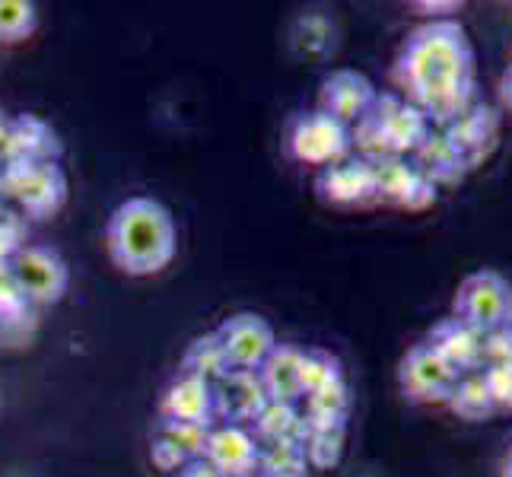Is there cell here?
<instances>
[{"label": "cell", "mask_w": 512, "mask_h": 477, "mask_svg": "<svg viewBox=\"0 0 512 477\" xmlns=\"http://www.w3.org/2000/svg\"><path fill=\"white\" fill-rule=\"evenodd\" d=\"M398 96L427 115L433 128H446L471 102H478V64L465 26L443 16L408 32L392 67Z\"/></svg>", "instance_id": "obj_1"}, {"label": "cell", "mask_w": 512, "mask_h": 477, "mask_svg": "<svg viewBox=\"0 0 512 477\" xmlns=\"http://www.w3.org/2000/svg\"><path fill=\"white\" fill-rule=\"evenodd\" d=\"M105 249L121 274H160L179 249V233H175L169 207L156 198L121 201L105 226Z\"/></svg>", "instance_id": "obj_2"}, {"label": "cell", "mask_w": 512, "mask_h": 477, "mask_svg": "<svg viewBox=\"0 0 512 477\" xmlns=\"http://www.w3.org/2000/svg\"><path fill=\"white\" fill-rule=\"evenodd\" d=\"M433 125L420 109L398 96L382 93L369 105V112L350 128V140L357 144L360 156L382 159V156H414V150L427 140Z\"/></svg>", "instance_id": "obj_3"}, {"label": "cell", "mask_w": 512, "mask_h": 477, "mask_svg": "<svg viewBox=\"0 0 512 477\" xmlns=\"http://www.w3.org/2000/svg\"><path fill=\"white\" fill-rule=\"evenodd\" d=\"M452 315L478 334L512 325V284L500 271H474L452 296Z\"/></svg>", "instance_id": "obj_4"}, {"label": "cell", "mask_w": 512, "mask_h": 477, "mask_svg": "<svg viewBox=\"0 0 512 477\" xmlns=\"http://www.w3.org/2000/svg\"><path fill=\"white\" fill-rule=\"evenodd\" d=\"M16 290L32 306H55L70 287L67 261L48 245H16L7 258Z\"/></svg>", "instance_id": "obj_5"}, {"label": "cell", "mask_w": 512, "mask_h": 477, "mask_svg": "<svg viewBox=\"0 0 512 477\" xmlns=\"http://www.w3.org/2000/svg\"><path fill=\"white\" fill-rule=\"evenodd\" d=\"M226 373H258L268 353L277 347L268 318L255 312H236L214 331Z\"/></svg>", "instance_id": "obj_6"}, {"label": "cell", "mask_w": 512, "mask_h": 477, "mask_svg": "<svg viewBox=\"0 0 512 477\" xmlns=\"http://www.w3.org/2000/svg\"><path fill=\"white\" fill-rule=\"evenodd\" d=\"M4 185L35 220L55 217L67 201V175L58 163H7Z\"/></svg>", "instance_id": "obj_7"}, {"label": "cell", "mask_w": 512, "mask_h": 477, "mask_svg": "<svg viewBox=\"0 0 512 477\" xmlns=\"http://www.w3.org/2000/svg\"><path fill=\"white\" fill-rule=\"evenodd\" d=\"M458 379L427 341L408 347L398 363V388L411 404H446Z\"/></svg>", "instance_id": "obj_8"}, {"label": "cell", "mask_w": 512, "mask_h": 477, "mask_svg": "<svg viewBox=\"0 0 512 477\" xmlns=\"http://www.w3.org/2000/svg\"><path fill=\"white\" fill-rule=\"evenodd\" d=\"M350 147H353L350 128L319 109L299 115L290 128V153L293 159H299V163H306V166L325 169L331 163H338V159L350 156Z\"/></svg>", "instance_id": "obj_9"}, {"label": "cell", "mask_w": 512, "mask_h": 477, "mask_svg": "<svg viewBox=\"0 0 512 477\" xmlns=\"http://www.w3.org/2000/svg\"><path fill=\"white\" fill-rule=\"evenodd\" d=\"M315 191L325 204L334 207H369L379 201L376 191V166L366 156H344L338 163L319 169Z\"/></svg>", "instance_id": "obj_10"}, {"label": "cell", "mask_w": 512, "mask_h": 477, "mask_svg": "<svg viewBox=\"0 0 512 477\" xmlns=\"http://www.w3.org/2000/svg\"><path fill=\"white\" fill-rule=\"evenodd\" d=\"M376 166V191L379 201L401 210H427L436 204L439 188L423 175L411 156H382Z\"/></svg>", "instance_id": "obj_11"}, {"label": "cell", "mask_w": 512, "mask_h": 477, "mask_svg": "<svg viewBox=\"0 0 512 477\" xmlns=\"http://www.w3.org/2000/svg\"><path fill=\"white\" fill-rule=\"evenodd\" d=\"M439 131H443L449 144L462 153L468 169H478L481 163H487L500 144V112L478 99Z\"/></svg>", "instance_id": "obj_12"}, {"label": "cell", "mask_w": 512, "mask_h": 477, "mask_svg": "<svg viewBox=\"0 0 512 477\" xmlns=\"http://www.w3.org/2000/svg\"><path fill=\"white\" fill-rule=\"evenodd\" d=\"M376 86L366 74L360 70H331V74L322 80V90H319V112L331 115L334 121L353 128L357 121L369 112V105L376 102Z\"/></svg>", "instance_id": "obj_13"}, {"label": "cell", "mask_w": 512, "mask_h": 477, "mask_svg": "<svg viewBox=\"0 0 512 477\" xmlns=\"http://www.w3.org/2000/svg\"><path fill=\"white\" fill-rule=\"evenodd\" d=\"M255 376L268 404L296 408L306 398V350L296 344H277Z\"/></svg>", "instance_id": "obj_14"}, {"label": "cell", "mask_w": 512, "mask_h": 477, "mask_svg": "<svg viewBox=\"0 0 512 477\" xmlns=\"http://www.w3.org/2000/svg\"><path fill=\"white\" fill-rule=\"evenodd\" d=\"M427 344L439 353V357H443V363L452 369L455 376L481 373V369L487 366V360H484V334L468 328L465 322H458L455 315L439 318V322L427 334Z\"/></svg>", "instance_id": "obj_15"}, {"label": "cell", "mask_w": 512, "mask_h": 477, "mask_svg": "<svg viewBox=\"0 0 512 477\" xmlns=\"http://www.w3.org/2000/svg\"><path fill=\"white\" fill-rule=\"evenodd\" d=\"M258 455H261L258 439L249 430L229 423V427H217V430L207 433L201 458L220 477H255Z\"/></svg>", "instance_id": "obj_16"}, {"label": "cell", "mask_w": 512, "mask_h": 477, "mask_svg": "<svg viewBox=\"0 0 512 477\" xmlns=\"http://www.w3.org/2000/svg\"><path fill=\"white\" fill-rule=\"evenodd\" d=\"M214 414H217L214 385L194 373H182L166 388V395L160 401V420L188 423V427H210Z\"/></svg>", "instance_id": "obj_17"}, {"label": "cell", "mask_w": 512, "mask_h": 477, "mask_svg": "<svg viewBox=\"0 0 512 477\" xmlns=\"http://www.w3.org/2000/svg\"><path fill=\"white\" fill-rule=\"evenodd\" d=\"M61 144L42 118L23 115L10 121L7 163H58Z\"/></svg>", "instance_id": "obj_18"}, {"label": "cell", "mask_w": 512, "mask_h": 477, "mask_svg": "<svg viewBox=\"0 0 512 477\" xmlns=\"http://www.w3.org/2000/svg\"><path fill=\"white\" fill-rule=\"evenodd\" d=\"M414 166L427 175V179L436 185V188H443V185H458L465 179V175L471 172L468 163L462 159V153H458L449 140L443 137V131L433 128L427 134V140L414 150Z\"/></svg>", "instance_id": "obj_19"}, {"label": "cell", "mask_w": 512, "mask_h": 477, "mask_svg": "<svg viewBox=\"0 0 512 477\" xmlns=\"http://www.w3.org/2000/svg\"><path fill=\"white\" fill-rule=\"evenodd\" d=\"M446 408L458 417V420H468V423H484L497 414V401L490 395V385L484 379V369L481 373H471V376H462L455 382L452 395L446 401Z\"/></svg>", "instance_id": "obj_20"}, {"label": "cell", "mask_w": 512, "mask_h": 477, "mask_svg": "<svg viewBox=\"0 0 512 477\" xmlns=\"http://www.w3.org/2000/svg\"><path fill=\"white\" fill-rule=\"evenodd\" d=\"M309 455L299 436L274 439V443H261L258 471L255 477H306L309 474Z\"/></svg>", "instance_id": "obj_21"}, {"label": "cell", "mask_w": 512, "mask_h": 477, "mask_svg": "<svg viewBox=\"0 0 512 477\" xmlns=\"http://www.w3.org/2000/svg\"><path fill=\"white\" fill-rule=\"evenodd\" d=\"M344 436L347 423H306L299 427V443L306 446L309 465L315 468H331L338 465V458L344 452Z\"/></svg>", "instance_id": "obj_22"}, {"label": "cell", "mask_w": 512, "mask_h": 477, "mask_svg": "<svg viewBox=\"0 0 512 477\" xmlns=\"http://www.w3.org/2000/svg\"><path fill=\"white\" fill-rule=\"evenodd\" d=\"M39 29V7L32 0H0V45L26 42Z\"/></svg>", "instance_id": "obj_23"}, {"label": "cell", "mask_w": 512, "mask_h": 477, "mask_svg": "<svg viewBox=\"0 0 512 477\" xmlns=\"http://www.w3.org/2000/svg\"><path fill=\"white\" fill-rule=\"evenodd\" d=\"M299 427H303V417L290 404H264V411L255 417V439L258 443H274V439L299 436Z\"/></svg>", "instance_id": "obj_24"}, {"label": "cell", "mask_w": 512, "mask_h": 477, "mask_svg": "<svg viewBox=\"0 0 512 477\" xmlns=\"http://www.w3.org/2000/svg\"><path fill=\"white\" fill-rule=\"evenodd\" d=\"M185 373H194V376H204L207 382L214 376H226V363L220 357V347H217V338L214 334H207V338H198L188 353H185Z\"/></svg>", "instance_id": "obj_25"}, {"label": "cell", "mask_w": 512, "mask_h": 477, "mask_svg": "<svg viewBox=\"0 0 512 477\" xmlns=\"http://www.w3.org/2000/svg\"><path fill=\"white\" fill-rule=\"evenodd\" d=\"M344 379V366L338 357H331L328 350H306V395L319 392L328 385H341Z\"/></svg>", "instance_id": "obj_26"}, {"label": "cell", "mask_w": 512, "mask_h": 477, "mask_svg": "<svg viewBox=\"0 0 512 477\" xmlns=\"http://www.w3.org/2000/svg\"><path fill=\"white\" fill-rule=\"evenodd\" d=\"M484 379L490 385V395L500 411H512V363L484 366Z\"/></svg>", "instance_id": "obj_27"}, {"label": "cell", "mask_w": 512, "mask_h": 477, "mask_svg": "<svg viewBox=\"0 0 512 477\" xmlns=\"http://www.w3.org/2000/svg\"><path fill=\"white\" fill-rule=\"evenodd\" d=\"M484 360L493 363H512V325L484 334Z\"/></svg>", "instance_id": "obj_28"}, {"label": "cell", "mask_w": 512, "mask_h": 477, "mask_svg": "<svg viewBox=\"0 0 512 477\" xmlns=\"http://www.w3.org/2000/svg\"><path fill=\"white\" fill-rule=\"evenodd\" d=\"M26 299L20 296V290H16V280L10 274V264L0 261V312H10L16 306H23Z\"/></svg>", "instance_id": "obj_29"}, {"label": "cell", "mask_w": 512, "mask_h": 477, "mask_svg": "<svg viewBox=\"0 0 512 477\" xmlns=\"http://www.w3.org/2000/svg\"><path fill=\"white\" fill-rule=\"evenodd\" d=\"M497 99H500L503 109L512 115V64L503 70V77H500V83H497Z\"/></svg>", "instance_id": "obj_30"}, {"label": "cell", "mask_w": 512, "mask_h": 477, "mask_svg": "<svg viewBox=\"0 0 512 477\" xmlns=\"http://www.w3.org/2000/svg\"><path fill=\"white\" fill-rule=\"evenodd\" d=\"M179 477H220V474L210 468L204 458H194V462H188V465L179 468Z\"/></svg>", "instance_id": "obj_31"}, {"label": "cell", "mask_w": 512, "mask_h": 477, "mask_svg": "<svg viewBox=\"0 0 512 477\" xmlns=\"http://www.w3.org/2000/svg\"><path fill=\"white\" fill-rule=\"evenodd\" d=\"M7 140H10V121L0 112V156L7 159Z\"/></svg>", "instance_id": "obj_32"}, {"label": "cell", "mask_w": 512, "mask_h": 477, "mask_svg": "<svg viewBox=\"0 0 512 477\" xmlns=\"http://www.w3.org/2000/svg\"><path fill=\"white\" fill-rule=\"evenodd\" d=\"M500 477H512V446L500 458Z\"/></svg>", "instance_id": "obj_33"}]
</instances>
